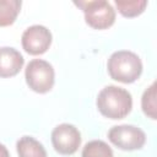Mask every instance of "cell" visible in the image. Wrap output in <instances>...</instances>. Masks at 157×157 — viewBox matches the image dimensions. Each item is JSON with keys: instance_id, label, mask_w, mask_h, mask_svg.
Returning a JSON list of instances; mask_svg holds the SVG:
<instances>
[{"instance_id": "9c48e42d", "label": "cell", "mask_w": 157, "mask_h": 157, "mask_svg": "<svg viewBox=\"0 0 157 157\" xmlns=\"http://www.w3.org/2000/svg\"><path fill=\"white\" fill-rule=\"evenodd\" d=\"M18 157H48L44 146L32 136H22L16 142Z\"/></svg>"}, {"instance_id": "7a4b0ae2", "label": "cell", "mask_w": 157, "mask_h": 157, "mask_svg": "<svg viewBox=\"0 0 157 157\" xmlns=\"http://www.w3.org/2000/svg\"><path fill=\"white\" fill-rule=\"evenodd\" d=\"M109 76L121 83H132L142 74V61L130 50L114 52L107 63Z\"/></svg>"}, {"instance_id": "ba28073f", "label": "cell", "mask_w": 157, "mask_h": 157, "mask_svg": "<svg viewBox=\"0 0 157 157\" xmlns=\"http://www.w3.org/2000/svg\"><path fill=\"white\" fill-rule=\"evenodd\" d=\"M25 64L22 54L12 47L0 48V77L16 76Z\"/></svg>"}, {"instance_id": "4fadbf2b", "label": "cell", "mask_w": 157, "mask_h": 157, "mask_svg": "<svg viewBox=\"0 0 157 157\" xmlns=\"http://www.w3.org/2000/svg\"><path fill=\"white\" fill-rule=\"evenodd\" d=\"M81 157H114V156L108 144H105L102 140H92L85 145Z\"/></svg>"}, {"instance_id": "52a82bcc", "label": "cell", "mask_w": 157, "mask_h": 157, "mask_svg": "<svg viewBox=\"0 0 157 157\" xmlns=\"http://www.w3.org/2000/svg\"><path fill=\"white\" fill-rule=\"evenodd\" d=\"M52 32L42 25H33L25 29L21 37V44L26 53L31 55L44 54L52 45Z\"/></svg>"}, {"instance_id": "5bb4252c", "label": "cell", "mask_w": 157, "mask_h": 157, "mask_svg": "<svg viewBox=\"0 0 157 157\" xmlns=\"http://www.w3.org/2000/svg\"><path fill=\"white\" fill-rule=\"evenodd\" d=\"M0 157H10V153L5 145L0 144Z\"/></svg>"}, {"instance_id": "30bf717a", "label": "cell", "mask_w": 157, "mask_h": 157, "mask_svg": "<svg viewBox=\"0 0 157 157\" xmlns=\"http://www.w3.org/2000/svg\"><path fill=\"white\" fill-rule=\"evenodd\" d=\"M21 5L20 0H0V27L10 26L16 21Z\"/></svg>"}, {"instance_id": "277c9868", "label": "cell", "mask_w": 157, "mask_h": 157, "mask_svg": "<svg viewBox=\"0 0 157 157\" xmlns=\"http://www.w3.org/2000/svg\"><path fill=\"white\" fill-rule=\"evenodd\" d=\"M27 86L37 93L49 92L55 82V72L53 65L43 59L31 60L25 70Z\"/></svg>"}, {"instance_id": "8992f818", "label": "cell", "mask_w": 157, "mask_h": 157, "mask_svg": "<svg viewBox=\"0 0 157 157\" xmlns=\"http://www.w3.org/2000/svg\"><path fill=\"white\" fill-rule=\"evenodd\" d=\"M50 137L54 150L64 156L74 155L81 145V132L75 125L69 123H63L55 126Z\"/></svg>"}, {"instance_id": "3957f363", "label": "cell", "mask_w": 157, "mask_h": 157, "mask_svg": "<svg viewBox=\"0 0 157 157\" xmlns=\"http://www.w3.org/2000/svg\"><path fill=\"white\" fill-rule=\"evenodd\" d=\"M74 4L83 11L86 23L94 29H107L115 22V10L105 0L75 1Z\"/></svg>"}, {"instance_id": "7c38bea8", "label": "cell", "mask_w": 157, "mask_h": 157, "mask_svg": "<svg viewBox=\"0 0 157 157\" xmlns=\"http://www.w3.org/2000/svg\"><path fill=\"white\" fill-rule=\"evenodd\" d=\"M141 108L146 117L152 120L157 119V103H156V82H152L141 97Z\"/></svg>"}, {"instance_id": "8fae6325", "label": "cell", "mask_w": 157, "mask_h": 157, "mask_svg": "<svg viewBox=\"0 0 157 157\" xmlns=\"http://www.w3.org/2000/svg\"><path fill=\"white\" fill-rule=\"evenodd\" d=\"M115 6L124 17H136L145 11L147 6V1L146 0H115Z\"/></svg>"}, {"instance_id": "6da1fadb", "label": "cell", "mask_w": 157, "mask_h": 157, "mask_svg": "<svg viewBox=\"0 0 157 157\" xmlns=\"http://www.w3.org/2000/svg\"><path fill=\"white\" fill-rule=\"evenodd\" d=\"M96 104L103 117L118 120L125 118L131 112L132 97L128 90L109 85L99 91Z\"/></svg>"}, {"instance_id": "5b68a950", "label": "cell", "mask_w": 157, "mask_h": 157, "mask_svg": "<svg viewBox=\"0 0 157 157\" xmlns=\"http://www.w3.org/2000/svg\"><path fill=\"white\" fill-rule=\"evenodd\" d=\"M108 140L123 151H135L144 147L146 134L135 125H115L108 131Z\"/></svg>"}]
</instances>
